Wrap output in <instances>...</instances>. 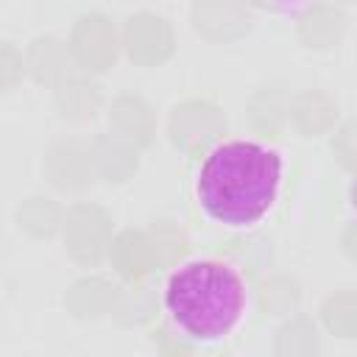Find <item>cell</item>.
I'll use <instances>...</instances> for the list:
<instances>
[{
	"instance_id": "cell-19",
	"label": "cell",
	"mask_w": 357,
	"mask_h": 357,
	"mask_svg": "<svg viewBox=\"0 0 357 357\" xmlns=\"http://www.w3.org/2000/svg\"><path fill=\"white\" fill-rule=\"evenodd\" d=\"M20 75H22V56L8 42H0V89L20 81Z\"/></svg>"
},
{
	"instance_id": "cell-15",
	"label": "cell",
	"mask_w": 357,
	"mask_h": 357,
	"mask_svg": "<svg viewBox=\"0 0 357 357\" xmlns=\"http://www.w3.org/2000/svg\"><path fill=\"white\" fill-rule=\"evenodd\" d=\"M20 223L36 234H50L59 223V206L50 198H31L20 209Z\"/></svg>"
},
{
	"instance_id": "cell-17",
	"label": "cell",
	"mask_w": 357,
	"mask_h": 357,
	"mask_svg": "<svg viewBox=\"0 0 357 357\" xmlns=\"http://www.w3.org/2000/svg\"><path fill=\"white\" fill-rule=\"evenodd\" d=\"M151 243H153L156 259L162 257V262H173L176 257H181V254L187 251V240H184V234H181L176 226H170L167 220H162V223L156 226Z\"/></svg>"
},
{
	"instance_id": "cell-6",
	"label": "cell",
	"mask_w": 357,
	"mask_h": 357,
	"mask_svg": "<svg viewBox=\"0 0 357 357\" xmlns=\"http://www.w3.org/2000/svg\"><path fill=\"white\" fill-rule=\"evenodd\" d=\"M73 50L81 64L92 70H103L114 61V31L112 22L100 14H84L75 25Z\"/></svg>"
},
{
	"instance_id": "cell-5",
	"label": "cell",
	"mask_w": 357,
	"mask_h": 357,
	"mask_svg": "<svg viewBox=\"0 0 357 357\" xmlns=\"http://www.w3.org/2000/svg\"><path fill=\"white\" fill-rule=\"evenodd\" d=\"M126 47H128L131 59H137L142 64H153V61L167 59V53L173 47V36H170L167 22L151 11H139V14L128 17Z\"/></svg>"
},
{
	"instance_id": "cell-12",
	"label": "cell",
	"mask_w": 357,
	"mask_h": 357,
	"mask_svg": "<svg viewBox=\"0 0 357 357\" xmlns=\"http://www.w3.org/2000/svg\"><path fill=\"white\" fill-rule=\"evenodd\" d=\"M95 162L100 167V173L109 178V181H123L134 167H137V156L134 151L128 148L126 139L114 137V134H106L98 148H95Z\"/></svg>"
},
{
	"instance_id": "cell-18",
	"label": "cell",
	"mask_w": 357,
	"mask_h": 357,
	"mask_svg": "<svg viewBox=\"0 0 357 357\" xmlns=\"http://www.w3.org/2000/svg\"><path fill=\"white\" fill-rule=\"evenodd\" d=\"M293 304H296V290H293L290 282L273 279L271 284L262 287V307H265V310L282 312V310H287V307H293Z\"/></svg>"
},
{
	"instance_id": "cell-10",
	"label": "cell",
	"mask_w": 357,
	"mask_h": 357,
	"mask_svg": "<svg viewBox=\"0 0 357 357\" xmlns=\"http://www.w3.org/2000/svg\"><path fill=\"white\" fill-rule=\"evenodd\" d=\"M56 103L61 109L64 117L70 120H89L98 106H100V92L92 81H84V78H70L59 86L56 92Z\"/></svg>"
},
{
	"instance_id": "cell-4",
	"label": "cell",
	"mask_w": 357,
	"mask_h": 357,
	"mask_svg": "<svg viewBox=\"0 0 357 357\" xmlns=\"http://www.w3.org/2000/svg\"><path fill=\"white\" fill-rule=\"evenodd\" d=\"M64 240L75 259L81 262H98L109 245V218L103 209L81 204L70 209L64 220Z\"/></svg>"
},
{
	"instance_id": "cell-2",
	"label": "cell",
	"mask_w": 357,
	"mask_h": 357,
	"mask_svg": "<svg viewBox=\"0 0 357 357\" xmlns=\"http://www.w3.org/2000/svg\"><path fill=\"white\" fill-rule=\"evenodd\" d=\"M165 307L187 337L218 340L240 321L245 310V284L226 262H187L167 279Z\"/></svg>"
},
{
	"instance_id": "cell-1",
	"label": "cell",
	"mask_w": 357,
	"mask_h": 357,
	"mask_svg": "<svg viewBox=\"0 0 357 357\" xmlns=\"http://www.w3.org/2000/svg\"><path fill=\"white\" fill-rule=\"evenodd\" d=\"M282 159L259 142L231 139L209 151L198 173L204 212L226 226L257 223L276 201Z\"/></svg>"
},
{
	"instance_id": "cell-14",
	"label": "cell",
	"mask_w": 357,
	"mask_h": 357,
	"mask_svg": "<svg viewBox=\"0 0 357 357\" xmlns=\"http://www.w3.org/2000/svg\"><path fill=\"white\" fill-rule=\"evenodd\" d=\"M114 301V287H109L106 282L100 279H92V282H78L70 293V304L78 310V312H103L109 304Z\"/></svg>"
},
{
	"instance_id": "cell-11",
	"label": "cell",
	"mask_w": 357,
	"mask_h": 357,
	"mask_svg": "<svg viewBox=\"0 0 357 357\" xmlns=\"http://www.w3.org/2000/svg\"><path fill=\"white\" fill-rule=\"evenodd\" d=\"M31 70H33L36 81H59V78H64L67 70H70L67 47L53 36L36 39L33 47H31Z\"/></svg>"
},
{
	"instance_id": "cell-9",
	"label": "cell",
	"mask_w": 357,
	"mask_h": 357,
	"mask_svg": "<svg viewBox=\"0 0 357 357\" xmlns=\"http://www.w3.org/2000/svg\"><path fill=\"white\" fill-rule=\"evenodd\" d=\"M112 126L117 128L114 137L137 145H148L153 137V114L145 100L139 98H120L112 109Z\"/></svg>"
},
{
	"instance_id": "cell-13",
	"label": "cell",
	"mask_w": 357,
	"mask_h": 357,
	"mask_svg": "<svg viewBox=\"0 0 357 357\" xmlns=\"http://www.w3.org/2000/svg\"><path fill=\"white\" fill-rule=\"evenodd\" d=\"M276 354L279 357H315L318 354V337L315 329L307 321H293L282 326L276 337Z\"/></svg>"
},
{
	"instance_id": "cell-3",
	"label": "cell",
	"mask_w": 357,
	"mask_h": 357,
	"mask_svg": "<svg viewBox=\"0 0 357 357\" xmlns=\"http://www.w3.org/2000/svg\"><path fill=\"white\" fill-rule=\"evenodd\" d=\"M226 131V117L220 109L209 100H187L173 109L170 117V137L178 148H184L190 156L201 153L206 145H212Z\"/></svg>"
},
{
	"instance_id": "cell-8",
	"label": "cell",
	"mask_w": 357,
	"mask_h": 357,
	"mask_svg": "<svg viewBox=\"0 0 357 357\" xmlns=\"http://www.w3.org/2000/svg\"><path fill=\"white\" fill-rule=\"evenodd\" d=\"M112 259L117 265V271L128 279H139L142 273L151 271V265L156 262V251L148 234L142 231H123L114 245H112Z\"/></svg>"
},
{
	"instance_id": "cell-16",
	"label": "cell",
	"mask_w": 357,
	"mask_h": 357,
	"mask_svg": "<svg viewBox=\"0 0 357 357\" xmlns=\"http://www.w3.org/2000/svg\"><path fill=\"white\" fill-rule=\"evenodd\" d=\"M335 106L324 98V95H304L298 103H296V123L307 131V134H312V131H318V128H324V126H329L332 123V117H324V114H318V112H332Z\"/></svg>"
},
{
	"instance_id": "cell-7",
	"label": "cell",
	"mask_w": 357,
	"mask_h": 357,
	"mask_svg": "<svg viewBox=\"0 0 357 357\" xmlns=\"http://www.w3.org/2000/svg\"><path fill=\"white\" fill-rule=\"evenodd\" d=\"M92 151L81 142H61L47 156V173L53 184L64 190H78L92 181Z\"/></svg>"
}]
</instances>
